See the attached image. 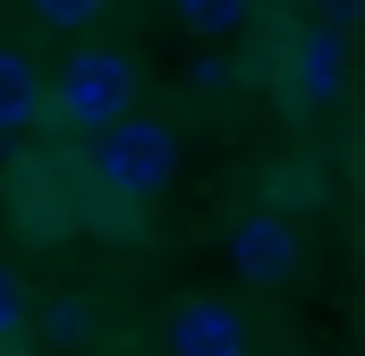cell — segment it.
<instances>
[{"label":"cell","mask_w":365,"mask_h":356,"mask_svg":"<svg viewBox=\"0 0 365 356\" xmlns=\"http://www.w3.org/2000/svg\"><path fill=\"white\" fill-rule=\"evenodd\" d=\"M0 162H17V153H9V136H0Z\"/></svg>","instance_id":"13"},{"label":"cell","mask_w":365,"mask_h":356,"mask_svg":"<svg viewBox=\"0 0 365 356\" xmlns=\"http://www.w3.org/2000/svg\"><path fill=\"white\" fill-rule=\"evenodd\" d=\"M170 17H179L187 34H238V26H247L255 9H247V0H179Z\"/></svg>","instance_id":"8"},{"label":"cell","mask_w":365,"mask_h":356,"mask_svg":"<svg viewBox=\"0 0 365 356\" xmlns=\"http://www.w3.org/2000/svg\"><path fill=\"white\" fill-rule=\"evenodd\" d=\"M297 263H306V255H297V221H289V212L255 204V212H238V221H230V271H238V280L280 288Z\"/></svg>","instance_id":"5"},{"label":"cell","mask_w":365,"mask_h":356,"mask_svg":"<svg viewBox=\"0 0 365 356\" xmlns=\"http://www.w3.org/2000/svg\"><path fill=\"white\" fill-rule=\"evenodd\" d=\"M26 340V288H17V271L0 263V348H17Z\"/></svg>","instance_id":"11"},{"label":"cell","mask_w":365,"mask_h":356,"mask_svg":"<svg viewBox=\"0 0 365 356\" xmlns=\"http://www.w3.org/2000/svg\"><path fill=\"white\" fill-rule=\"evenodd\" d=\"M93 17H102L93 0H43V9H34V26H51V34H77V26H93Z\"/></svg>","instance_id":"12"},{"label":"cell","mask_w":365,"mask_h":356,"mask_svg":"<svg viewBox=\"0 0 365 356\" xmlns=\"http://www.w3.org/2000/svg\"><path fill=\"white\" fill-rule=\"evenodd\" d=\"M86 331H93V305H86V297H51V305H43V340H60V348H77Z\"/></svg>","instance_id":"10"},{"label":"cell","mask_w":365,"mask_h":356,"mask_svg":"<svg viewBox=\"0 0 365 356\" xmlns=\"http://www.w3.org/2000/svg\"><path fill=\"white\" fill-rule=\"evenodd\" d=\"M162 331H170V356H247V314L221 297H187Z\"/></svg>","instance_id":"6"},{"label":"cell","mask_w":365,"mask_h":356,"mask_svg":"<svg viewBox=\"0 0 365 356\" xmlns=\"http://www.w3.org/2000/svg\"><path fill=\"white\" fill-rule=\"evenodd\" d=\"M86 204H93V153H77V145H26L9 162V221L34 246H60L68 229H86Z\"/></svg>","instance_id":"2"},{"label":"cell","mask_w":365,"mask_h":356,"mask_svg":"<svg viewBox=\"0 0 365 356\" xmlns=\"http://www.w3.org/2000/svg\"><path fill=\"white\" fill-rule=\"evenodd\" d=\"M86 229H93V238H136V229H145V204H128V195L93 187V204H86Z\"/></svg>","instance_id":"9"},{"label":"cell","mask_w":365,"mask_h":356,"mask_svg":"<svg viewBox=\"0 0 365 356\" xmlns=\"http://www.w3.org/2000/svg\"><path fill=\"white\" fill-rule=\"evenodd\" d=\"M26 127H51V77H43L17 43H0V136L17 145Z\"/></svg>","instance_id":"7"},{"label":"cell","mask_w":365,"mask_h":356,"mask_svg":"<svg viewBox=\"0 0 365 356\" xmlns=\"http://www.w3.org/2000/svg\"><path fill=\"white\" fill-rule=\"evenodd\" d=\"M272 85H280V102H289V110H331V102H340V85H349V51L297 17V34L272 51Z\"/></svg>","instance_id":"4"},{"label":"cell","mask_w":365,"mask_h":356,"mask_svg":"<svg viewBox=\"0 0 365 356\" xmlns=\"http://www.w3.org/2000/svg\"><path fill=\"white\" fill-rule=\"evenodd\" d=\"M86 153H93V187H110V195H128V204H153V195L170 187V170H179V127H162V119L136 110L128 127H110Z\"/></svg>","instance_id":"3"},{"label":"cell","mask_w":365,"mask_h":356,"mask_svg":"<svg viewBox=\"0 0 365 356\" xmlns=\"http://www.w3.org/2000/svg\"><path fill=\"white\" fill-rule=\"evenodd\" d=\"M128 119H136V51H119V43L68 51L60 77H51V136L102 145V136L128 127Z\"/></svg>","instance_id":"1"}]
</instances>
